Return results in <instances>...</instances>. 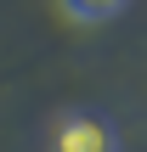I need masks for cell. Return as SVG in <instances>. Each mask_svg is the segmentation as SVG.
<instances>
[{
    "label": "cell",
    "instance_id": "1",
    "mask_svg": "<svg viewBox=\"0 0 147 152\" xmlns=\"http://www.w3.org/2000/svg\"><path fill=\"white\" fill-rule=\"evenodd\" d=\"M51 152H119V135L96 113H68V118H57Z\"/></svg>",
    "mask_w": 147,
    "mask_h": 152
},
{
    "label": "cell",
    "instance_id": "2",
    "mask_svg": "<svg viewBox=\"0 0 147 152\" xmlns=\"http://www.w3.org/2000/svg\"><path fill=\"white\" fill-rule=\"evenodd\" d=\"M130 0H62V11L74 17V23H108V17H119Z\"/></svg>",
    "mask_w": 147,
    "mask_h": 152
}]
</instances>
